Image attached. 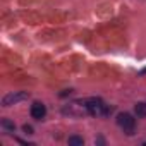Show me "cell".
Segmentation results:
<instances>
[{
	"label": "cell",
	"instance_id": "1",
	"mask_svg": "<svg viewBox=\"0 0 146 146\" xmlns=\"http://www.w3.org/2000/svg\"><path fill=\"white\" fill-rule=\"evenodd\" d=\"M84 105H86L88 113H91V115H103V117H107V115H110V112H112V108H110L108 105H105L100 98L84 100Z\"/></svg>",
	"mask_w": 146,
	"mask_h": 146
},
{
	"label": "cell",
	"instance_id": "2",
	"mask_svg": "<svg viewBox=\"0 0 146 146\" xmlns=\"http://www.w3.org/2000/svg\"><path fill=\"white\" fill-rule=\"evenodd\" d=\"M117 124L124 129V132L125 134H132L134 132V125H136V119L131 115V113H127V112H124V113H119L117 115Z\"/></svg>",
	"mask_w": 146,
	"mask_h": 146
},
{
	"label": "cell",
	"instance_id": "3",
	"mask_svg": "<svg viewBox=\"0 0 146 146\" xmlns=\"http://www.w3.org/2000/svg\"><path fill=\"white\" fill-rule=\"evenodd\" d=\"M29 98V93L28 91H16V93H9L2 98V105L4 107H11V105H16L23 100H28Z\"/></svg>",
	"mask_w": 146,
	"mask_h": 146
},
{
	"label": "cell",
	"instance_id": "4",
	"mask_svg": "<svg viewBox=\"0 0 146 146\" xmlns=\"http://www.w3.org/2000/svg\"><path fill=\"white\" fill-rule=\"evenodd\" d=\"M45 115H46V107L41 102H35L31 105V117L36 120H41V119H45Z\"/></svg>",
	"mask_w": 146,
	"mask_h": 146
},
{
	"label": "cell",
	"instance_id": "5",
	"mask_svg": "<svg viewBox=\"0 0 146 146\" xmlns=\"http://www.w3.org/2000/svg\"><path fill=\"white\" fill-rule=\"evenodd\" d=\"M134 113L139 117V119H144L146 117V103L144 102H139L134 105Z\"/></svg>",
	"mask_w": 146,
	"mask_h": 146
},
{
	"label": "cell",
	"instance_id": "6",
	"mask_svg": "<svg viewBox=\"0 0 146 146\" xmlns=\"http://www.w3.org/2000/svg\"><path fill=\"white\" fill-rule=\"evenodd\" d=\"M67 143H69V146H83L84 144V139L79 137V136H70L67 139Z\"/></svg>",
	"mask_w": 146,
	"mask_h": 146
},
{
	"label": "cell",
	"instance_id": "7",
	"mask_svg": "<svg viewBox=\"0 0 146 146\" xmlns=\"http://www.w3.org/2000/svg\"><path fill=\"white\" fill-rule=\"evenodd\" d=\"M2 127H4L5 131H11V132H14V131H16V124H14V122H11L9 119H2Z\"/></svg>",
	"mask_w": 146,
	"mask_h": 146
},
{
	"label": "cell",
	"instance_id": "8",
	"mask_svg": "<svg viewBox=\"0 0 146 146\" xmlns=\"http://www.w3.org/2000/svg\"><path fill=\"white\" fill-rule=\"evenodd\" d=\"M23 131H24L26 134H33V127H31V125H28V124H24V125H23Z\"/></svg>",
	"mask_w": 146,
	"mask_h": 146
}]
</instances>
